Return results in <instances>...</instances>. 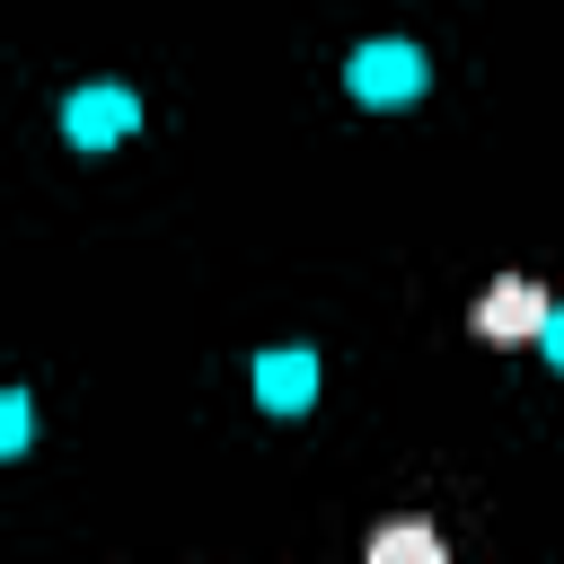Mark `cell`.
<instances>
[{"instance_id":"6da1fadb","label":"cell","mask_w":564,"mask_h":564,"mask_svg":"<svg viewBox=\"0 0 564 564\" xmlns=\"http://www.w3.org/2000/svg\"><path fill=\"white\" fill-rule=\"evenodd\" d=\"M344 79L361 106H405V97H423V53L414 44H361L344 62Z\"/></svg>"},{"instance_id":"7a4b0ae2","label":"cell","mask_w":564,"mask_h":564,"mask_svg":"<svg viewBox=\"0 0 564 564\" xmlns=\"http://www.w3.org/2000/svg\"><path fill=\"white\" fill-rule=\"evenodd\" d=\"M467 326H476L485 344H529V335L546 326V291H538V282H520V273H502V282L467 308Z\"/></svg>"},{"instance_id":"3957f363","label":"cell","mask_w":564,"mask_h":564,"mask_svg":"<svg viewBox=\"0 0 564 564\" xmlns=\"http://www.w3.org/2000/svg\"><path fill=\"white\" fill-rule=\"evenodd\" d=\"M132 123H141V97H132V88H70V97H62V132H70L79 150L123 141Z\"/></svg>"},{"instance_id":"277c9868","label":"cell","mask_w":564,"mask_h":564,"mask_svg":"<svg viewBox=\"0 0 564 564\" xmlns=\"http://www.w3.org/2000/svg\"><path fill=\"white\" fill-rule=\"evenodd\" d=\"M256 397H264L273 414H300V405L317 397V352H308V344H273V352H256Z\"/></svg>"},{"instance_id":"5b68a950","label":"cell","mask_w":564,"mask_h":564,"mask_svg":"<svg viewBox=\"0 0 564 564\" xmlns=\"http://www.w3.org/2000/svg\"><path fill=\"white\" fill-rule=\"evenodd\" d=\"M370 564H441V538L423 520H388V529H370Z\"/></svg>"},{"instance_id":"8992f818","label":"cell","mask_w":564,"mask_h":564,"mask_svg":"<svg viewBox=\"0 0 564 564\" xmlns=\"http://www.w3.org/2000/svg\"><path fill=\"white\" fill-rule=\"evenodd\" d=\"M9 449H26V397L18 388H0V458Z\"/></svg>"},{"instance_id":"52a82bcc","label":"cell","mask_w":564,"mask_h":564,"mask_svg":"<svg viewBox=\"0 0 564 564\" xmlns=\"http://www.w3.org/2000/svg\"><path fill=\"white\" fill-rule=\"evenodd\" d=\"M538 344H546V361L564 370V308H546V326H538Z\"/></svg>"}]
</instances>
